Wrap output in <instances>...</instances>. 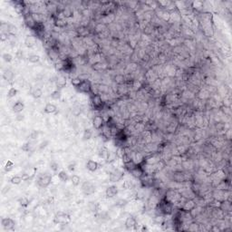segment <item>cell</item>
Here are the masks:
<instances>
[{
  "instance_id": "obj_20",
  "label": "cell",
  "mask_w": 232,
  "mask_h": 232,
  "mask_svg": "<svg viewBox=\"0 0 232 232\" xmlns=\"http://www.w3.org/2000/svg\"><path fill=\"white\" fill-rule=\"evenodd\" d=\"M86 168H87V170H89L90 171L94 172L99 169V163L95 161L89 160L86 163Z\"/></svg>"
},
{
  "instance_id": "obj_11",
  "label": "cell",
  "mask_w": 232,
  "mask_h": 232,
  "mask_svg": "<svg viewBox=\"0 0 232 232\" xmlns=\"http://www.w3.org/2000/svg\"><path fill=\"white\" fill-rule=\"evenodd\" d=\"M1 225L5 230H14L15 229V221L10 218H3L1 219Z\"/></svg>"
},
{
  "instance_id": "obj_32",
  "label": "cell",
  "mask_w": 232,
  "mask_h": 232,
  "mask_svg": "<svg viewBox=\"0 0 232 232\" xmlns=\"http://www.w3.org/2000/svg\"><path fill=\"white\" fill-rule=\"evenodd\" d=\"M103 68H104V65H103V63H102L101 61L95 62L94 63H92V69H94V70L96 71V72L102 71Z\"/></svg>"
},
{
  "instance_id": "obj_12",
  "label": "cell",
  "mask_w": 232,
  "mask_h": 232,
  "mask_svg": "<svg viewBox=\"0 0 232 232\" xmlns=\"http://www.w3.org/2000/svg\"><path fill=\"white\" fill-rule=\"evenodd\" d=\"M75 32H76V34L78 37H83V38H86L90 36V29L85 26H80L79 27H77L75 29Z\"/></svg>"
},
{
  "instance_id": "obj_34",
  "label": "cell",
  "mask_w": 232,
  "mask_h": 232,
  "mask_svg": "<svg viewBox=\"0 0 232 232\" xmlns=\"http://www.w3.org/2000/svg\"><path fill=\"white\" fill-rule=\"evenodd\" d=\"M58 176H59L61 181H63V182H66V181H68V179H70L67 172H65V171H61L59 173H58Z\"/></svg>"
},
{
  "instance_id": "obj_38",
  "label": "cell",
  "mask_w": 232,
  "mask_h": 232,
  "mask_svg": "<svg viewBox=\"0 0 232 232\" xmlns=\"http://www.w3.org/2000/svg\"><path fill=\"white\" fill-rule=\"evenodd\" d=\"M3 77L5 80L7 81H12L14 78V74L11 72L10 70H7L4 74H3Z\"/></svg>"
},
{
  "instance_id": "obj_1",
  "label": "cell",
  "mask_w": 232,
  "mask_h": 232,
  "mask_svg": "<svg viewBox=\"0 0 232 232\" xmlns=\"http://www.w3.org/2000/svg\"><path fill=\"white\" fill-rule=\"evenodd\" d=\"M90 102L92 106L96 111H102L105 106V103L103 100V97L99 94H92L90 96Z\"/></svg>"
},
{
  "instance_id": "obj_51",
  "label": "cell",
  "mask_w": 232,
  "mask_h": 232,
  "mask_svg": "<svg viewBox=\"0 0 232 232\" xmlns=\"http://www.w3.org/2000/svg\"><path fill=\"white\" fill-rule=\"evenodd\" d=\"M38 135H39V132L37 131H33L30 134V138L34 140V139H37L38 138Z\"/></svg>"
},
{
  "instance_id": "obj_4",
  "label": "cell",
  "mask_w": 232,
  "mask_h": 232,
  "mask_svg": "<svg viewBox=\"0 0 232 232\" xmlns=\"http://www.w3.org/2000/svg\"><path fill=\"white\" fill-rule=\"evenodd\" d=\"M70 217H69L66 213L63 212H58L55 214L54 218V222L55 224H61V225H67L70 222Z\"/></svg>"
},
{
  "instance_id": "obj_14",
  "label": "cell",
  "mask_w": 232,
  "mask_h": 232,
  "mask_svg": "<svg viewBox=\"0 0 232 232\" xmlns=\"http://www.w3.org/2000/svg\"><path fill=\"white\" fill-rule=\"evenodd\" d=\"M219 208L226 214V215H227V214H230L231 213V210H232L231 201H229L228 200H225L220 201Z\"/></svg>"
},
{
  "instance_id": "obj_17",
  "label": "cell",
  "mask_w": 232,
  "mask_h": 232,
  "mask_svg": "<svg viewBox=\"0 0 232 232\" xmlns=\"http://www.w3.org/2000/svg\"><path fill=\"white\" fill-rule=\"evenodd\" d=\"M37 43V37L36 36H27L25 39V45L26 47L32 48Z\"/></svg>"
},
{
  "instance_id": "obj_33",
  "label": "cell",
  "mask_w": 232,
  "mask_h": 232,
  "mask_svg": "<svg viewBox=\"0 0 232 232\" xmlns=\"http://www.w3.org/2000/svg\"><path fill=\"white\" fill-rule=\"evenodd\" d=\"M31 94L32 96L34 98V99H38V98H40L42 95H43V91L42 89H40V88H36V89H34L31 92Z\"/></svg>"
},
{
  "instance_id": "obj_6",
  "label": "cell",
  "mask_w": 232,
  "mask_h": 232,
  "mask_svg": "<svg viewBox=\"0 0 232 232\" xmlns=\"http://www.w3.org/2000/svg\"><path fill=\"white\" fill-rule=\"evenodd\" d=\"M172 181L176 183H183L186 182L187 179V175L181 171H175L172 173Z\"/></svg>"
},
{
  "instance_id": "obj_13",
  "label": "cell",
  "mask_w": 232,
  "mask_h": 232,
  "mask_svg": "<svg viewBox=\"0 0 232 232\" xmlns=\"http://www.w3.org/2000/svg\"><path fill=\"white\" fill-rule=\"evenodd\" d=\"M24 22H25V25L27 28L29 29H31V30H33V29L36 27V24L37 23L34 20L33 18V16H32V13L31 14H28L26 16H24Z\"/></svg>"
},
{
  "instance_id": "obj_15",
  "label": "cell",
  "mask_w": 232,
  "mask_h": 232,
  "mask_svg": "<svg viewBox=\"0 0 232 232\" xmlns=\"http://www.w3.org/2000/svg\"><path fill=\"white\" fill-rule=\"evenodd\" d=\"M37 171V168H31V169L27 170L26 171H25L24 173L22 174V178L24 181H27L32 179L34 176H36V173Z\"/></svg>"
},
{
  "instance_id": "obj_43",
  "label": "cell",
  "mask_w": 232,
  "mask_h": 232,
  "mask_svg": "<svg viewBox=\"0 0 232 232\" xmlns=\"http://www.w3.org/2000/svg\"><path fill=\"white\" fill-rule=\"evenodd\" d=\"M18 202L22 207H27L29 205V200L27 198H26V197H22V198H20L18 200Z\"/></svg>"
},
{
  "instance_id": "obj_30",
  "label": "cell",
  "mask_w": 232,
  "mask_h": 232,
  "mask_svg": "<svg viewBox=\"0 0 232 232\" xmlns=\"http://www.w3.org/2000/svg\"><path fill=\"white\" fill-rule=\"evenodd\" d=\"M134 186H135L134 182L131 181V179H126V181H124L123 183V190H132L133 188H134Z\"/></svg>"
},
{
  "instance_id": "obj_35",
  "label": "cell",
  "mask_w": 232,
  "mask_h": 232,
  "mask_svg": "<svg viewBox=\"0 0 232 232\" xmlns=\"http://www.w3.org/2000/svg\"><path fill=\"white\" fill-rule=\"evenodd\" d=\"M70 179H71L72 184L74 185V186H75V187L78 186V185L81 183V178L78 175H76V174H74V175H72L70 177Z\"/></svg>"
},
{
  "instance_id": "obj_36",
  "label": "cell",
  "mask_w": 232,
  "mask_h": 232,
  "mask_svg": "<svg viewBox=\"0 0 232 232\" xmlns=\"http://www.w3.org/2000/svg\"><path fill=\"white\" fill-rule=\"evenodd\" d=\"M92 136V132L90 129H85L84 131V134H83V140L84 141H89Z\"/></svg>"
},
{
  "instance_id": "obj_25",
  "label": "cell",
  "mask_w": 232,
  "mask_h": 232,
  "mask_svg": "<svg viewBox=\"0 0 232 232\" xmlns=\"http://www.w3.org/2000/svg\"><path fill=\"white\" fill-rule=\"evenodd\" d=\"M62 16L63 18H71L74 16V10L70 7H65L62 10Z\"/></svg>"
},
{
  "instance_id": "obj_39",
  "label": "cell",
  "mask_w": 232,
  "mask_h": 232,
  "mask_svg": "<svg viewBox=\"0 0 232 232\" xmlns=\"http://www.w3.org/2000/svg\"><path fill=\"white\" fill-rule=\"evenodd\" d=\"M83 82V80L81 79L80 77H74V78H72L71 80V84H73V86L74 87L75 89L77 88V87L81 84V83Z\"/></svg>"
},
{
  "instance_id": "obj_50",
  "label": "cell",
  "mask_w": 232,
  "mask_h": 232,
  "mask_svg": "<svg viewBox=\"0 0 232 232\" xmlns=\"http://www.w3.org/2000/svg\"><path fill=\"white\" fill-rule=\"evenodd\" d=\"M81 113H82V110H81V108L79 106H76V107H74V109L73 110V113L75 115V116H77L79 115Z\"/></svg>"
},
{
  "instance_id": "obj_16",
  "label": "cell",
  "mask_w": 232,
  "mask_h": 232,
  "mask_svg": "<svg viewBox=\"0 0 232 232\" xmlns=\"http://www.w3.org/2000/svg\"><path fill=\"white\" fill-rule=\"evenodd\" d=\"M130 173L132 174V175L136 178V179H140L141 177L143 175V173H144V171H143V168L142 165L140 164H137L135 166V168H133V169L130 171Z\"/></svg>"
},
{
  "instance_id": "obj_10",
  "label": "cell",
  "mask_w": 232,
  "mask_h": 232,
  "mask_svg": "<svg viewBox=\"0 0 232 232\" xmlns=\"http://www.w3.org/2000/svg\"><path fill=\"white\" fill-rule=\"evenodd\" d=\"M53 18V24L55 28H65L68 25L66 20L63 17H57L55 16H52Z\"/></svg>"
},
{
  "instance_id": "obj_9",
  "label": "cell",
  "mask_w": 232,
  "mask_h": 232,
  "mask_svg": "<svg viewBox=\"0 0 232 232\" xmlns=\"http://www.w3.org/2000/svg\"><path fill=\"white\" fill-rule=\"evenodd\" d=\"M82 190L84 193V195H92L94 193L95 191V186L94 183L91 181H84L82 185Z\"/></svg>"
},
{
  "instance_id": "obj_27",
  "label": "cell",
  "mask_w": 232,
  "mask_h": 232,
  "mask_svg": "<svg viewBox=\"0 0 232 232\" xmlns=\"http://www.w3.org/2000/svg\"><path fill=\"white\" fill-rule=\"evenodd\" d=\"M55 84H56V86L59 87V88H63L65 85H66V78L65 76H63V75H60V76H58L55 80Z\"/></svg>"
},
{
  "instance_id": "obj_7",
  "label": "cell",
  "mask_w": 232,
  "mask_h": 232,
  "mask_svg": "<svg viewBox=\"0 0 232 232\" xmlns=\"http://www.w3.org/2000/svg\"><path fill=\"white\" fill-rule=\"evenodd\" d=\"M104 125H105V120L103 119V115L98 114L92 118V126L95 130H102Z\"/></svg>"
},
{
  "instance_id": "obj_19",
  "label": "cell",
  "mask_w": 232,
  "mask_h": 232,
  "mask_svg": "<svg viewBox=\"0 0 232 232\" xmlns=\"http://www.w3.org/2000/svg\"><path fill=\"white\" fill-rule=\"evenodd\" d=\"M94 33L96 34H102L103 33H104L105 31L108 30V26L105 25V24H103V23H98V24H96V26H94Z\"/></svg>"
},
{
  "instance_id": "obj_54",
  "label": "cell",
  "mask_w": 232,
  "mask_h": 232,
  "mask_svg": "<svg viewBox=\"0 0 232 232\" xmlns=\"http://www.w3.org/2000/svg\"><path fill=\"white\" fill-rule=\"evenodd\" d=\"M68 170L70 171H74L75 170V162H73V163H70L68 165Z\"/></svg>"
},
{
  "instance_id": "obj_5",
  "label": "cell",
  "mask_w": 232,
  "mask_h": 232,
  "mask_svg": "<svg viewBox=\"0 0 232 232\" xmlns=\"http://www.w3.org/2000/svg\"><path fill=\"white\" fill-rule=\"evenodd\" d=\"M124 176V172L119 169H114L109 173V181L111 182H118Z\"/></svg>"
},
{
  "instance_id": "obj_29",
  "label": "cell",
  "mask_w": 232,
  "mask_h": 232,
  "mask_svg": "<svg viewBox=\"0 0 232 232\" xmlns=\"http://www.w3.org/2000/svg\"><path fill=\"white\" fill-rule=\"evenodd\" d=\"M190 4H191V7L193 9H196L197 11H200L204 7V3L202 1H194Z\"/></svg>"
},
{
  "instance_id": "obj_42",
  "label": "cell",
  "mask_w": 232,
  "mask_h": 232,
  "mask_svg": "<svg viewBox=\"0 0 232 232\" xmlns=\"http://www.w3.org/2000/svg\"><path fill=\"white\" fill-rule=\"evenodd\" d=\"M9 26H10V25H9V24H7V23L2 22V23H1V25H0V28H1V31H2V33L8 34V31H9Z\"/></svg>"
},
{
  "instance_id": "obj_52",
  "label": "cell",
  "mask_w": 232,
  "mask_h": 232,
  "mask_svg": "<svg viewBox=\"0 0 232 232\" xmlns=\"http://www.w3.org/2000/svg\"><path fill=\"white\" fill-rule=\"evenodd\" d=\"M8 34H5V33H1V41H7L8 39Z\"/></svg>"
},
{
  "instance_id": "obj_49",
  "label": "cell",
  "mask_w": 232,
  "mask_h": 232,
  "mask_svg": "<svg viewBox=\"0 0 232 232\" xmlns=\"http://www.w3.org/2000/svg\"><path fill=\"white\" fill-rule=\"evenodd\" d=\"M216 129L218 131H224L225 130V124H224V123H217Z\"/></svg>"
},
{
  "instance_id": "obj_28",
  "label": "cell",
  "mask_w": 232,
  "mask_h": 232,
  "mask_svg": "<svg viewBox=\"0 0 232 232\" xmlns=\"http://www.w3.org/2000/svg\"><path fill=\"white\" fill-rule=\"evenodd\" d=\"M32 16H33L34 20L36 21V23H44L45 22V19L44 14L40 13V12H38V13H32Z\"/></svg>"
},
{
  "instance_id": "obj_45",
  "label": "cell",
  "mask_w": 232,
  "mask_h": 232,
  "mask_svg": "<svg viewBox=\"0 0 232 232\" xmlns=\"http://www.w3.org/2000/svg\"><path fill=\"white\" fill-rule=\"evenodd\" d=\"M17 94V90L15 88V87H11V88L8 90L7 92V97L8 98H13Z\"/></svg>"
},
{
  "instance_id": "obj_23",
  "label": "cell",
  "mask_w": 232,
  "mask_h": 232,
  "mask_svg": "<svg viewBox=\"0 0 232 232\" xmlns=\"http://www.w3.org/2000/svg\"><path fill=\"white\" fill-rule=\"evenodd\" d=\"M144 155L140 152H135L134 154L132 155V161L135 162L136 164H142L144 162Z\"/></svg>"
},
{
  "instance_id": "obj_57",
  "label": "cell",
  "mask_w": 232,
  "mask_h": 232,
  "mask_svg": "<svg viewBox=\"0 0 232 232\" xmlns=\"http://www.w3.org/2000/svg\"><path fill=\"white\" fill-rule=\"evenodd\" d=\"M47 144H48V142H47V141H46V142H42V143H41V145H40V146H39V149H40V150H43L44 148H45V147H46V145H47Z\"/></svg>"
},
{
  "instance_id": "obj_26",
  "label": "cell",
  "mask_w": 232,
  "mask_h": 232,
  "mask_svg": "<svg viewBox=\"0 0 232 232\" xmlns=\"http://www.w3.org/2000/svg\"><path fill=\"white\" fill-rule=\"evenodd\" d=\"M44 111H45V113L52 114V113H55L57 112V107L55 105V104H53V103H47L45 106Z\"/></svg>"
},
{
  "instance_id": "obj_44",
  "label": "cell",
  "mask_w": 232,
  "mask_h": 232,
  "mask_svg": "<svg viewBox=\"0 0 232 232\" xmlns=\"http://www.w3.org/2000/svg\"><path fill=\"white\" fill-rule=\"evenodd\" d=\"M2 57H3V60L5 62V63H11L13 61V56H12V55H10V54H8V53H5L3 55H2Z\"/></svg>"
},
{
  "instance_id": "obj_56",
  "label": "cell",
  "mask_w": 232,
  "mask_h": 232,
  "mask_svg": "<svg viewBox=\"0 0 232 232\" xmlns=\"http://www.w3.org/2000/svg\"><path fill=\"white\" fill-rule=\"evenodd\" d=\"M9 190H10V187H9V186H5V187L2 190V193L5 195V194H7V192H8Z\"/></svg>"
},
{
  "instance_id": "obj_24",
  "label": "cell",
  "mask_w": 232,
  "mask_h": 232,
  "mask_svg": "<svg viewBox=\"0 0 232 232\" xmlns=\"http://www.w3.org/2000/svg\"><path fill=\"white\" fill-rule=\"evenodd\" d=\"M13 109V112L16 113H22L23 111H24V109H25V104L23 102L21 101H17L14 105L12 107Z\"/></svg>"
},
{
  "instance_id": "obj_53",
  "label": "cell",
  "mask_w": 232,
  "mask_h": 232,
  "mask_svg": "<svg viewBox=\"0 0 232 232\" xmlns=\"http://www.w3.org/2000/svg\"><path fill=\"white\" fill-rule=\"evenodd\" d=\"M210 230L211 231H220L221 229H220L218 225H212V227L210 228Z\"/></svg>"
},
{
  "instance_id": "obj_8",
  "label": "cell",
  "mask_w": 232,
  "mask_h": 232,
  "mask_svg": "<svg viewBox=\"0 0 232 232\" xmlns=\"http://www.w3.org/2000/svg\"><path fill=\"white\" fill-rule=\"evenodd\" d=\"M196 208V203L194 201L193 199H187L185 200L183 204L181 205V207L179 208L181 210L183 211H186V212H190L192 210Z\"/></svg>"
},
{
  "instance_id": "obj_37",
  "label": "cell",
  "mask_w": 232,
  "mask_h": 232,
  "mask_svg": "<svg viewBox=\"0 0 232 232\" xmlns=\"http://www.w3.org/2000/svg\"><path fill=\"white\" fill-rule=\"evenodd\" d=\"M23 181V178H22V176H14V177H12L10 179V182L12 183V184H14V185H19L21 182Z\"/></svg>"
},
{
  "instance_id": "obj_31",
  "label": "cell",
  "mask_w": 232,
  "mask_h": 232,
  "mask_svg": "<svg viewBox=\"0 0 232 232\" xmlns=\"http://www.w3.org/2000/svg\"><path fill=\"white\" fill-rule=\"evenodd\" d=\"M114 82L117 84L118 85L124 84V83H125V76H123V74H116V76L114 77Z\"/></svg>"
},
{
  "instance_id": "obj_41",
  "label": "cell",
  "mask_w": 232,
  "mask_h": 232,
  "mask_svg": "<svg viewBox=\"0 0 232 232\" xmlns=\"http://www.w3.org/2000/svg\"><path fill=\"white\" fill-rule=\"evenodd\" d=\"M28 61L32 63H39L40 61V56L37 55H31L30 56L28 57Z\"/></svg>"
},
{
  "instance_id": "obj_47",
  "label": "cell",
  "mask_w": 232,
  "mask_h": 232,
  "mask_svg": "<svg viewBox=\"0 0 232 232\" xmlns=\"http://www.w3.org/2000/svg\"><path fill=\"white\" fill-rule=\"evenodd\" d=\"M50 168H51L52 171L55 172L58 171V169H59V166H58V163H56L55 161H52L50 163Z\"/></svg>"
},
{
  "instance_id": "obj_40",
  "label": "cell",
  "mask_w": 232,
  "mask_h": 232,
  "mask_svg": "<svg viewBox=\"0 0 232 232\" xmlns=\"http://www.w3.org/2000/svg\"><path fill=\"white\" fill-rule=\"evenodd\" d=\"M61 96H62V94H61V91L59 89L55 90L51 94V97H52V99H53V100H59L61 98Z\"/></svg>"
},
{
  "instance_id": "obj_2",
  "label": "cell",
  "mask_w": 232,
  "mask_h": 232,
  "mask_svg": "<svg viewBox=\"0 0 232 232\" xmlns=\"http://www.w3.org/2000/svg\"><path fill=\"white\" fill-rule=\"evenodd\" d=\"M80 94H92V84L89 79L83 80V82L76 88Z\"/></svg>"
},
{
  "instance_id": "obj_3",
  "label": "cell",
  "mask_w": 232,
  "mask_h": 232,
  "mask_svg": "<svg viewBox=\"0 0 232 232\" xmlns=\"http://www.w3.org/2000/svg\"><path fill=\"white\" fill-rule=\"evenodd\" d=\"M52 175L48 174L47 172H45L44 174H41V175L39 176L38 178V181H37V183L40 187L42 189H45L47 188L49 185L52 183Z\"/></svg>"
},
{
  "instance_id": "obj_46",
  "label": "cell",
  "mask_w": 232,
  "mask_h": 232,
  "mask_svg": "<svg viewBox=\"0 0 232 232\" xmlns=\"http://www.w3.org/2000/svg\"><path fill=\"white\" fill-rule=\"evenodd\" d=\"M13 168H14V163H13V162L11 161H7V164H5V171L8 172L10 171H12Z\"/></svg>"
},
{
  "instance_id": "obj_21",
  "label": "cell",
  "mask_w": 232,
  "mask_h": 232,
  "mask_svg": "<svg viewBox=\"0 0 232 232\" xmlns=\"http://www.w3.org/2000/svg\"><path fill=\"white\" fill-rule=\"evenodd\" d=\"M110 155H111V152H110V150L107 147L103 146L100 149V152H99V156L101 157V159H103V161H107Z\"/></svg>"
},
{
  "instance_id": "obj_55",
  "label": "cell",
  "mask_w": 232,
  "mask_h": 232,
  "mask_svg": "<svg viewBox=\"0 0 232 232\" xmlns=\"http://www.w3.org/2000/svg\"><path fill=\"white\" fill-rule=\"evenodd\" d=\"M24 118H25L24 114H20V113H18V114H17V116H16V120L18 121H23V120H24Z\"/></svg>"
},
{
  "instance_id": "obj_22",
  "label": "cell",
  "mask_w": 232,
  "mask_h": 232,
  "mask_svg": "<svg viewBox=\"0 0 232 232\" xmlns=\"http://www.w3.org/2000/svg\"><path fill=\"white\" fill-rule=\"evenodd\" d=\"M125 227L126 229H131L132 228H134L136 227V225H137V221H136V219L133 218L132 216H129L128 218L126 219L125 220Z\"/></svg>"
},
{
  "instance_id": "obj_18",
  "label": "cell",
  "mask_w": 232,
  "mask_h": 232,
  "mask_svg": "<svg viewBox=\"0 0 232 232\" xmlns=\"http://www.w3.org/2000/svg\"><path fill=\"white\" fill-rule=\"evenodd\" d=\"M119 192V190H118V188L114 186V185H113V186H110L106 189L105 190V195L107 198L109 199H111V198H114V197L118 194Z\"/></svg>"
},
{
  "instance_id": "obj_48",
  "label": "cell",
  "mask_w": 232,
  "mask_h": 232,
  "mask_svg": "<svg viewBox=\"0 0 232 232\" xmlns=\"http://www.w3.org/2000/svg\"><path fill=\"white\" fill-rule=\"evenodd\" d=\"M31 148V143L30 142H26L24 145L22 146V150H24V152H29V150Z\"/></svg>"
}]
</instances>
